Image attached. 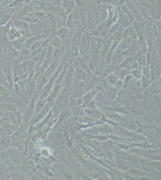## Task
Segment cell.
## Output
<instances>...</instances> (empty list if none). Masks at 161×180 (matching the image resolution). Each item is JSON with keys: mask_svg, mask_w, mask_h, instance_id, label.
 <instances>
[{"mask_svg": "<svg viewBox=\"0 0 161 180\" xmlns=\"http://www.w3.org/2000/svg\"><path fill=\"white\" fill-rule=\"evenodd\" d=\"M3 58V52L2 51V49L0 48V61H1Z\"/></svg>", "mask_w": 161, "mask_h": 180, "instance_id": "obj_1", "label": "cell"}]
</instances>
